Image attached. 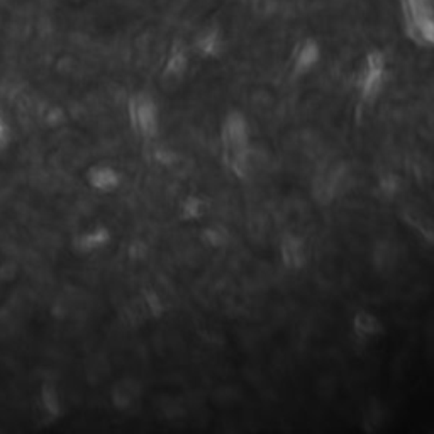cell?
Wrapping results in <instances>:
<instances>
[{
    "label": "cell",
    "instance_id": "6da1fadb",
    "mask_svg": "<svg viewBox=\"0 0 434 434\" xmlns=\"http://www.w3.org/2000/svg\"><path fill=\"white\" fill-rule=\"evenodd\" d=\"M221 143L229 170L236 177L245 178L248 173L249 126L245 114L240 111H233L226 116L221 129Z\"/></svg>",
    "mask_w": 434,
    "mask_h": 434
},
{
    "label": "cell",
    "instance_id": "7a4b0ae2",
    "mask_svg": "<svg viewBox=\"0 0 434 434\" xmlns=\"http://www.w3.org/2000/svg\"><path fill=\"white\" fill-rule=\"evenodd\" d=\"M405 33L416 45L429 48L434 41L431 0H401Z\"/></svg>",
    "mask_w": 434,
    "mask_h": 434
},
{
    "label": "cell",
    "instance_id": "3957f363",
    "mask_svg": "<svg viewBox=\"0 0 434 434\" xmlns=\"http://www.w3.org/2000/svg\"><path fill=\"white\" fill-rule=\"evenodd\" d=\"M129 121L132 129L144 139H151L158 134L160 114L158 105L148 93H134L129 100Z\"/></svg>",
    "mask_w": 434,
    "mask_h": 434
},
{
    "label": "cell",
    "instance_id": "277c9868",
    "mask_svg": "<svg viewBox=\"0 0 434 434\" xmlns=\"http://www.w3.org/2000/svg\"><path fill=\"white\" fill-rule=\"evenodd\" d=\"M385 56L382 52H370L366 54L365 68H363L362 78H359V90H362L363 100L370 102V100L377 99L383 87V80H385Z\"/></svg>",
    "mask_w": 434,
    "mask_h": 434
},
{
    "label": "cell",
    "instance_id": "5b68a950",
    "mask_svg": "<svg viewBox=\"0 0 434 434\" xmlns=\"http://www.w3.org/2000/svg\"><path fill=\"white\" fill-rule=\"evenodd\" d=\"M143 396L141 383L134 378H121L119 382L112 387L111 402L117 410H131L134 405H138L139 398Z\"/></svg>",
    "mask_w": 434,
    "mask_h": 434
},
{
    "label": "cell",
    "instance_id": "8992f818",
    "mask_svg": "<svg viewBox=\"0 0 434 434\" xmlns=\"http://www.w3.org/2000/svg\"><path fill=\"white\" fill-rule=\"evenodd\" d=\"M280 258L285 268L288 270L302 268L307 260V249L302 238L295 236V234H287V236H284V240H281L280 243Z\"/></svg>",
    "mask_w": 434,
    "mask_h": 434
},
{
    "label": "cell",
    "instance_id": "52a82bcc",
    "mask_svg": "<svg viewBox=\"0 0 434 434\" xmlns=\"http://www.w3.org/2000/svg\"><path fill=\"white\" fill-rule=\"evenodd\" d=\"M351 327H353L355 336L359 339L375 338L383 332L382 320L369 311H358L351 319Z\"/></svg>",
    "mask_w": 434,
    "mask_h": 434
},
{
    "label": "cell",
    "instance_id": "ba28073f",
    "mask_svg": "<svg viewBox=\"0 0 434 434\" xmlns=\"http://www.w3.org/2000/svg\"><path fill=\"white\" fill-rule=\"evenodd\" d=\"M87 180L90 187L99 192H112L119 187L121 178L119 173L112 166L97 165L92 166L87 173Z\"/></svg>",
    "mask_w": 434,
    "mask_h": 434
},
{
    "label": "cell",
    "instance_id": "9c48e42d",
    "mask_svg": "<svg viewBox=\"0 0 434 434\" xmlns=\"http://www.w3.org/2000/svg\"><path fill=\"white\" fill-rule=\"evenodd\" d=\"M320 58V49L318 42L314 39H307L300 45L297 49L295 60H294V72L295 75H304V73L311 72L316 65H318Z\"/></svg>",
    "mask_w": 434,
    "mask_h": 434
},
{
    "label": "cell",
    "instance_id": "30bf717a",
    "mask_svg": "<svg viewBox=\"0 0 434 434\" xmlns=\"http://www.w3.org/2000/svg\"><path fill=\"white\" fill-rule=\"evenodd\" d=\"M109 241H111V233H109L105 228H95V229L87 231V233L80 234L78 240L75 241V245L80 251L90 253V251H95V249L104 248Z\"/></svg>",
    "mask_w": 434,
    "mask_h": 434
},
{
    "label": "cell",
    "instance_id": "8fae6325",
    "mask_svg": "<svg viewBox=\"0 0 434 434\" xmlns=\"http://www.w3.org/2000/svg\"><path fill=\"white\" fill-rule=\"evenodd\" d=\"M187 66H189L187 52L178 45L171 49L165 65V72L163 73H165V78H182L183 73L187 72Z\"/></svg>",
    "mask_w": 434,
    "mask_h": 434
},
{
    "label": "cell",
    "instance_id": "7c38bea8",
    "mask_svg": "<svg viewBox=\"0 0 434 434\" xmlns=\"http://www.w3.org/2000/svg\"><path fill=\"white\" fill-rule=\"evenodd\" d=\"M207 212V202L204 199L197 197V195H190L183 201L182 209H180V214H182L183 219L187 221H197V219L204 217V214Z\"/></svg>",
    "mask_w": 434,
    "mask_h": 434
},
{
    "label": "cell",
    "instance_id": "4fadbf2b",
    "mask_svg": "<svg viewBox=\"0 0 434 434\" xmlns=\"http://www.w3.org/2000/svg\"><path fill=\"white\" fill-rule=\"evenodd\" d=\"M141 304H143L144 311H146L148 318H162L165 312V306L160 295L153 290H143V295L139 297Z\"/></svg>",
    "mask_w": 434,
    "mask_h": 434
},
{
    "label": "cell",
    "instance_id": "5bb4252c",
    "mask_svg": "<svg viewBox=\"0 0 434 434\" xmlns=\"http://www.w3.org/2000/svg\"><path fill=\"white\" fill-rule=\"evenodd\" d=\"M197 49L202 56H217L219 52H221V38L216 31L212 33H207L197 41Z\"/></svg>",
    "mask_w": 434,
    "mask_h": 434
},
{
    "label": "cell",
    "instance_id": "9a60e30c",
    "mask_svg": "<svg viewBox=\"0 0 434 434\" xmlns=\"http://www.w3.org/2000/svg\"><path fill=\"white\" fill-rule=\"evenodd\" d=\"M202 240L212 248H222L229 243V233L221 226H209L202 233Z\"/></svg>",
    "mask_w": 434,
    "mask_h": 434
},
{
    "label": "cell",
    "instance_id": "2e32d148",
    "mask_svg": "<svg viewBox=\"0 0 434 434\" xmlns=\"http://www.w3.org/2000/svg\"><path fill=\"white\" fill-rule=\"evenodd\" d=\"M41 401L45 409L48 410L52 416H58L61 412V401L60 396H58V390L52 385H45L42 387V394H41Z\"/></svg>",
    "mask_w": 434,
    "mask_h": 434
},
{
    "label": "cell",
    "instance_id": "e0dca14e",
    "mask_svg": "<svg viewBox=\"0 0 434 434\" xmlns=\"http://www.w3.org/2000/svg\"><path fill=\"white\" fill-rule=\"evenodd\" d=\"M396 261V251L389 243H378L377 251H375V263L378 270H389Z\"/></svg>",
    "mask_w": 434,
    "mask_h": 434
},
{
    "label": "cell",
    "instance_id": "ac0fdd59",
    "mask_svg": "<svg viewBox=\"0 0 434 434\" xmlns=\"http://www.w3.org/2000/svg\"><path fill=\"white\" fill-rule=\"evenodd\" d=\"M385 419V410L380 405V402H375L373 405L366 408L365 412V429L366 431H377Z\"/></svg>",
    "mask_w": 434,
    "mask_h": 434
},
{
    "label": "cell",
    "instance_id": "d6986e66",
    "mask_svg": "<svg viewBox=\"0 0 434 434\" xmlns=\"http://www.w3.org/2000/svg\"><path fill=\"white\" fill-rule=\"evenodd\" d=\"M398 185H401V180H398L397 175H387L380 180V189L385 194L394 195L398 190Z\"/></svg>",
    "mask_w": 434,
    "mask_h": 434
},
{
    "label": "cell",
    "instance_id": "ffe728a7",
    "mask_svg": "<svg viewBox=\"0 0 434 434\" xmlns=\"http://www.w3.org/2000/svg\"><path fill=\"white\" fill-rule=\"evenodd\" d=\"M7 143H9V126H7L2 114H0V150L6 148Z\"/></svg>",
    "mask_w": 434,
    "mask_h": 434
}]
</instances>
